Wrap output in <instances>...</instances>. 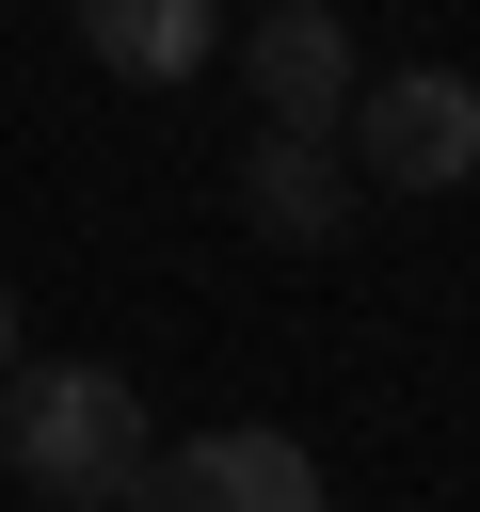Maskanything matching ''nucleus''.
<instances>
[{"label":"nucleus","mask_w":480,"mask_h":512,"mask_svg":"<svg viewBox=\"0 0 480 512\" xmlns=\"http://www.w3.org/2000/svg\"><path fill=\"white\" fill-rule=\"evenodd\" d=\"M144 384L128 368H96V352H64V368H0V464L48 496V512H112L128 480H144Z\"/></svg>","instance_id":"1"},{"label":"nucleus","mask_w":480,"mask_h":512,"mask_svg":"<svg viewBox=\"0 0 480 512\" xmlns=\"http://www.w3.org/2000/svg\"><path fill=\"white\" fill-rule=\"evenodd\" d=\"M336 160L384 176V192H464V176H480V80H464V64H384V80H352Z\"/></svg>","instance_id":"2"},{"label":"nucleus","mask_w":480,"mask_h":512,"mask_svg":"<svg viewBox=\"0 0 480 512\" xmlns=\"http://www.w3.org/2000/svg\"><path fill=\"white\" fill-rule=\"evenodd\" d=\"M112 512H320V448L304 432H192V448H144V480Z\"/></svg>","instance_id":"3"},{"label":"nucleus","mask_w":480,"mask_h":512,"mask_svg":"<svg viewBox=\"0 0 480 512\" xmlns=\"http://www.w3.org/2000/svg\"><path fill=\"white\" fill-rule=\"evenodd\" d=\"M240 80H256L272 128H336V112H352V16H336V0H272V16L240 32Z\"/></svg>","instance_id":"4"},{"label":"nucleus","mask_w":480,"mask_h":512,"mask_svg":"<svg viewBox=\"0 0 480 512\" xmlns=\"http://www.w3.org/2000/svg\"><path fill=\"white\" fill-rule=\"evenodd\" d=\"M240 208H256L272 240H336V224H352V160H336V128H256Z\"/></svg>","instance_id":"5"},{"label":"nucleus","mask_w":480,"mask_h":512,"mask_svg":"<svg viewBox=\"0 0 480 512\" xmlns=\"http://www.w3.org/2000/svg\"><path fill=\"white\" fill-rule=\"evenodd\" d=\"M80 48L112 80H192L224 48V0H80Z\"/></svg>","instance_id":"6"},{"label":"nucleus","mask_w":480,"mask_h":512,"mask_svg":"<svg viewBox=\"0 0 480 512\" xmlns=\"http://www.w3.org/2000/svg\"><path fill=\"white\" fill-rule=\"evenodd\" d=\"M0 368H16V288H0Z\"/></svg>","instance_id":"7"}]
</instances>
